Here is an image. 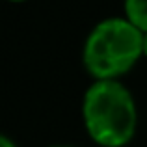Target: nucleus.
Returning <instances> with one entry per match:
<instances>
[{"label":"nucleus","instance_id":"obj_1","mask_svg":"<svg viewBox=\"0 0 147 147\" xmlns=\"http://www.w3.org/2000/svg\"><path fill=\"white\" fill-rule=\"evenodd\" d=\"M84 119L93 140L106 147H119L134 134L136 108L121 84L100 80L86 93Z\"/></svg>","mask_w":147,"mask_h":147},{"label":"nucleus","instance_id":"obj_3","mask_svg":"<svg viewBox=\"0 0 147 147\" xmlns=\"http://www.w3.org/2000/svg\"><path fill=\"white\" fill-rule=\"evenodd\" d=\"M125 9L129 22H132L140 32H147V0H127Z\"/></svg>","mask_w":147,"mask_h":147},{"label":"nucleus","instance_id":"obj_5","mask_svg":"<svg viewBox=\"0 0 147 147\" xmlns=\"http://www.w3.org/2000/svg\"><path fill=\"white\" fill-rule=\"evenodd\" d=\"M144 52L147 54V34L144 36Z\"/></svg>","mask_w":147,"mask_h":147},{"label":"nucleus","instance_id":"obj_2","mask_svg":"<svg viewBox=\"0 0 147 147\" xmlns=\"http://www.w3.org/2000/svg\"><path fill=\"white\" fill-rule=\"evenodd\" d=\"M144 52V36L129 21L110 19L91 32L84 50L90 73L102 80L125 73Z\"/></svg>","mask_w":147,"mask_h":147},{"label":"nucleus","instance_id":"obj_4","mask_svg":"<svg viewBox=\"0 0 147 147\" xmlns=\"http://www.w3.org/2000/svg\"><path fill=\"white\" fill-rule=\"evenodd\" d=\"M0 147H15V145L11 144L7 138H4V136H2V138H0Z\"/></svg>","mask_w":147,"mask_h":147},{"label":"nucleus","instance_id":"obj_6","mask_svg":"<svg viewBox=\"0 0 147 147\" xmlns=\"http://www.w3.org/2000/svg\"><path fill=\"white\" fill-rule=\"evenodd\" d=\"M15 2H19V0H15Z\"/></svg>","mask_w":147,"mask_h":147}]
</instances>
